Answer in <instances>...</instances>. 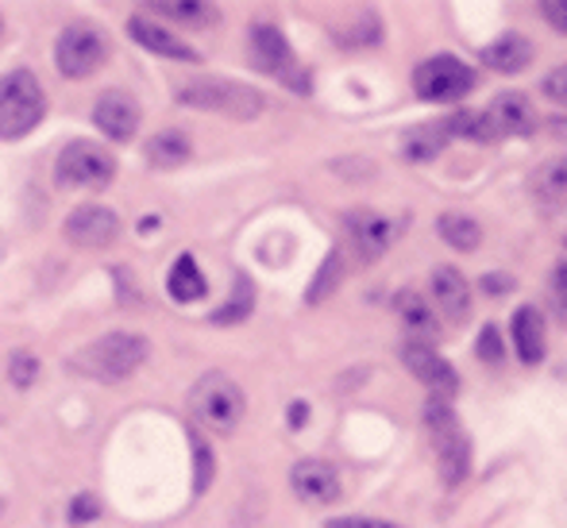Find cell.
<instances>
[{
    "label": "cell",
    "mask_w": 567,
    "mask_h": 528,
    "mask_svg": "<svg viewBox=\"0 0 567 528\" xmlns=\"http://www.w3.org/2000/svg\"><path fill=\"white\" fill-rule=\"evenodd\" d=\"M405 224H410L405 213L386 216V213H374V209H355V213L343 216V231H348L351 247H355V255L363 262L382 259V255L402 239Z\"/></svg>",
    "instance_id": "9"
},
{
    "label": "cell",
    "mask_w": 567,
    "mask_h": 528,
    "mask_svg": "<svg viewBox=\"0 0 567 528\" xmlns=\"http://www.w3.org/2000/svg\"><path fill=\"white\" fill-rule=\"evenodd\" d=\"M340 275H343V267H340V251H329V259L321 262V270H317V278H313V286H309V306H317V301L324 298V293H332L337 290V282H340Z\"/></svg>",
    "instance_id": "29"
},
{
    "label": "cell",
    "mask_w": 567,
    "mask_h": 528,
    "mask_svg": "<svg viewBox=\"0 0 567 528\" xmlns=\"http://www.w3.org/2000/svg\"><path fill=\"white\" fill-rule=\"evenodd\" d=\"M564 247H567V239H564Z\"/></svg>",
    "instance_id": "40"
},
{
    "label": "cell",
    "mask_w": 567,
    "mask_h": 528,
    "mask_svg": "<svg viewBox=\"0 0 567 528\" xmlns=\"http://www.w3.org/2000/svg\"><path fill=\"white\" fill-rule=\"evenodd\" d=\"M324 528H402V525H390L382 517H332V521H324Z\"/></svg>",
    "instance_id": "37"
},
{
    "label": "cell",
    "mask_w": 567,
    "mask_h": 528,
    "mask_svg": "<svg viewBox=\"0 0 567 528\" xmlns=\"http://www.w3.org/2000/svg\"><path fill=\"white\" fill-rule=\"evenodd\" d=\"M189 155H194V147H189V139L182 132H158L155 139L147 143V163L158 166V170H174V166H182Z\"/></svg>",
    "instance_id": "25"
},
{
    "label": "cell",
    "mask_w": 567,
    "mask_h": 528,
    "mask_svg": "<svg viewBox=\"0 0 567 528\" xmlns=\"http://www.w3.org/2000/svg\"><path fill=\"white\" fill-rule=\"evenodd\" d=\"M475 90V70L463 66L452 54H433L425 59L417 70H413V93L421 101H433V105H449V101H460Z\"/></svg>",
    "instance_id": "8"
},
{
    "label": "cell",
    "mask_w": 567,
    "mask_h": 528,
    "mask_svg": "<svg viewBox=\"0 0 567 528\" xmlns=\"http://www.w3.org/2000/svg\"><path fill=\"white\" fill-rule=\"evenodd\" d=\"M540 90H545L548 101H556V105L567 108V62H564V66H556V70H548Z\"/></svg>",
    "instance_id": "34"
},
{
    "label": "cell",
    "mask_w": 567,
    "mask_h": 528,
    "mask_svg": "<svg viewBox=\"0 0 567 528\" xmlns=\"http://www.w3.org/2000/svg\"><path fill=\"white\" fill-rule=\"evenodd\" d=\"M529 189L537 201L564 205L567 201V155H556V158H548L545 166H537L529 178Z\"/></svg>",
    "instance_id": "22"
},
{
    "label": "cell",
    "mask_w": 567,
    "mask_h": 528,
    "mask_svg": "<svg viewBox=\"0 0 567 528\" xmlns=\"http://www.w3.org/2000/svg\"><path fill=\"white\" fill-rule=\"evenodd\" d=\"M189 410H194V417L202 428L228 436V432H236V424L244 421L247 397L228 374L209 371L194 382V390H189Z\"/></svg>",
    "instance_id": "4"
},
{
    "label": "cell",
    "mask_w": 567,
    "mask_h": 528,
    "mask_svg": "<svg viewBox=\"0 0 567 528\" xmlns=\"http://www.w3.org/2000/svg\"><path fill=\"white\" fill-rule=\"evenodd\" d=\"M394 309H398V317H402V328L413 335L410 343H425V348H433V343L441 340V320H436L433 306L421 301L417 293H410V290L398 293Z\"/></svg>",
    "instance_id": "19"
},
{
    "label": "cell",
    "mask_w": 567,
    "mask_h": 528,
    "mask_svg": "<svg viewBox=\"0 0 567 528\" xmlns=\"http://www.w3.org/2000/svg\"><path fill=\"white\" fill-rule=\"evenodd\" d=\"M444 147H449V132H444V124L413 127V132L402 139V155L410 158V163H433Z\"/></svg>",
    "instance_id": "24"
},
{
    "label": "cell",
    "mask_w": 567,
    "mask_h": 528,
    "mask_svg": "<svg viewBox=\"0 0 567 528\" xmlns=\"http://www.w3.org/2000/svg\"><path fill=\"white\" fill-rule=\"evenodd\" d=\"M251 306H255V290H251V282L239 275L236 278V293L228 298V306L217 309L209 320H213V324H239L244 317H251Z\"/></svg>",
    "instance_id": "28"
},
{
    "label": "cell",
    "mask_w": 567,
    "mask_h": 528,
    "mask_svg": "<svg viewBox=\"0 0 567 528\" xmlns=\"http://www.w3.org/2000/svg\"><path fill=\"white\" fill-rule=\"evenodd\" d=\"M140 120H143L140 101H135L132 93H124V90H105L97 97V105H93V124H97L113 143L135 139V132H140Z\"/></svg>",
    "instance_id": "14"
},
{
    "label": "cell",
    "mask_w": 567,
    "mask_h": 528,
    "mask_svg": "<svg viewBox=\"0 0 567 528\" xmlns=\"http://www.w3.org/2000/svg\"><path fill=\"white\" fill-rule=\"evenodd\" d=\"M425 428L433 436L436 447V467H441V483L444 486H460L471 470V439L463 432L460 417H455L452 402L444 397H429L425 402Z\"/></svg>",
    "instance_id": "2"
},
{
    "label": "cell",
    "mask_w": 567,
    "mask_h": 528,
    "mask_svg": "<svg viewBox=\"0 0 567 528\" xmlns=\"http://www.w3.org/2000/svg\"><path fill=\"white\" fill-rule=\"evenodd\" d=\"M548 298H553V313L560 324H567V262L553 267V282H548Z\"/></svg>",
    "instance_id": "32"
},
{
    "label": "cell",
    "mask_w": 567,
    "mask_h": 528,
    "mask_svg": "<svg viewBox=\"0 0 567 528\" xmlns=\"http://www.w3.org/2000/svg\"><path fill=\"white\" fill-rule=\"evenodd\" d=\"M475 351H478V359H483V363H502V355H506V351H502L498 328L486 324V328H483V335H478V343H475Z\"/></svg>",
    "instance_id": "33"
},
{
    "label": "cell",
    "mask_w": 567,
    "mask_h": 528,
    "mask_svg": "<svg viewBox=\"0 0 567 528\" xmlns=\"http://www.w3.org/2000/svg\"><path fill=\"white\" fill-rule=\"evenodd\" d=\"M444 132H449V139H471V143L502 139L498 127L491 124V116H486V112H455V116L444 120Z\"/></svg>",
    "instance_id": "26"
},
{
    "label": "cell",
    "mask_w": 567,
    "mask_h": 528,
    "mask_svg": "<svg viewBox=\"0 0 567 528\" xmlns=\"http://www.w3.org/2000/svg\"><path fill=\"white\" fill-rule=\"evenodd\" d=\"M8 379H12L16 390L35 386V379H39V359L31 355V351H12V359H8Z\"/></svg>",
    "instance_id": "30"
},
{
    "label": "cell",
    "mask_w": 567,
    "mask_h": 528,
    "mask_svg": "<svg viewBox=\"0 0 567 528\" xmlns=\"http://www.w3.org/2000/svg\"><path fill=\"white\" fill-rule=\"evenodd\" d=\"M109 59V39L101 28H93L90 20H74L59 31L54 39V66L70 82H82V77L97 74Z\"/></svg>",
    "instance_id": "6"
},
{
    "label": "cell",
    "mask_w": 567,
    "mask_h": 528,
    "mask_svg": "<svg viewBox=\"0 0 567 528\" xmlns=\"http://www.w3.org/2000/svg\"><path fill=\"white\" fill-rule=\"evenodd\" d=\"M0 31H4V23H0Z\"/></svg>",
    "instance_id": "39"
},
{
    "label": "cell",
    "mask_w": 567,
    "mask_h": 528,
    "mask_svg": "<svg viewBox=\"0 0 567 528\" xmlns=\"http://www.w3.org/2000/svg\"><path fill=\"white\" fill-rule=\"evenodd\" d=\"M174 97H178V105L225 112L231 120H255L262 108H267V101H262L259 90L228 82V77H194V82H182Z\"/></svg>",
    "instance_id": "5"
},
{
    "label": "cell",
    "mask_w": 567,
    "mask_h": 528,
    "mask_svg": "<svg viewBox=\"0 0 567 528\" xmlns=\"http://www.w3.org/2000/svg\"><path fill=\"white\" fill-rule=\"evenodd\" d=\"M436 231H441V239L455 251H475L478 244H483V224L475 220V216L467 213H444L441 220H436Z\"/></svg>",
    "instance_id": "23"
},
{
    "label": "cell",
    "mask_w": 567,
    "mask_h": 528,
    "mask_svg": "<svg viewBox=\"0 0 567 528\" xmlns=\"http://www.w3.org/2000/svg\"><path fill=\"white\" fill-rule=\"evenodd\" d=\"M290 486H293V494H298V501H306V506H313V509L332 506V501H340V494H343L337 467H332V463H324V459L293 463Z\"/></svg>",
    "instance_id": "13"
},
{
    "label": "cell",
    "mask_w": 567,
    "mask_h": 528,
    "mask_svg": "<svg viewBox=\"0 0 567 528\" xmlns=\"http://www.w3.org/2000/svg\"><path fill=\"white\" fill-rule=\"evenodd\" d=\"M47 116V93L31 70L0 77V139H23Z\"/></svg>",
    "instance_id": "3"
},
{
    "label": "cell",
    "mask_w": 567,
    "mask_h": 528,
    "mask_svg": "<svg viewBox=\"0 0 567 528\" xmlns=\"http://www.w3.org/2000/svg\"><path fill=\"white\" fill-rule=\"evenodd\" d=\"M509 332H514V351L522 363L533 366L545 359V317H540V309L522 306L509 320Z\"/></svg>",
    "instance_id": "20"
},
{
    "label": "cell",
    "mask_w": 567,
    "mask_h": 528,
    "mask_svg": "<svg viewBox=\"0 0 567 528\" xmlns=\"http://www.w3.org/2000/svg\"><path fill=\"white\" fill-rule=\"evenodd\" d=\"M306 417H309V405L306 402H293L290 405V428H301V424H306Z\"/></svg>",
    "instance_id": "38"
},
{
    "label": "cell",
    "mask_w": 567,
    "mask_h": 528,
    "mask_svg": "<svg viewBox=\"0 0 567 528\" xmlns=\"http://www.w3.org/2000/svg\"><path fill=\"white\" fill-rule=\"evenodd\" d=\"M93 517H101V501L93 498V494H78V498L70 501V521H74V525H90Z\"/></svg>",
    "instance_id": "35"
},
{
    "label": "cell",
    "mask_w": 567,
    "mask_h": 528,
    "mask_svg": "<svg viewBox=\"0 0 567 528\" xmlns=\"http://www.w3.org/2000/svg\"><path fill=\"white\" fill-rule=\"evenodd\" d=\"M116 178V158L90 139H74L54 158V182L62 189H105Z\"/></svg>",
    "instance_id": "7"
},
{
    "label": "cell",
    "mask_w": 567,
    "mask_h": 528,
    "mask_svg": "<svg viewBox=\"0 0 567 528\" xmlns=\"http://www.w3.org/2000/svg\"><path fill=\"white\" fill-rule=\"evenodd\" d=\"M402 363H405V371H410L413 379L429 390V397H444V402H452V394L460 390V371H455L444 355H436L433 348H425V343H405Z\"/></svg>",
    "instance_id": "11"
},
{
    "label": "cell",
    "mask_w": 567,
    "mask_h": 528,
    "mask_svg": "<svg viewBox=\"0 0 567 528\" xmlns=\"http://www.w3.org/2000/svg\"><path fill=\"white\" fill-rule=\"evenodd\" d=\"M62 236L74 247H85V251H101V247L116 244L120 236V216L105 205H78L74 213L62 224Z\"/></svg>",
    "instance_id": "12"
},
{
    "label": "cell",
    "mask_w": 567,
    "mask_h": 528,
    "mask_svg": "<svg viewBox=\"0 0 567 528\" xmlns=\"http://www.w3.org/2000/svg\"><path fill=\"white\" fill-rule=\"evenodd\" d=\"M433 309L449 324H463L471 317V286L455 267H436L433 270Z\"/></svg>",
    "instance_id": "16"
},
{
    "label": "cell",
    "mask_w": 567,
    "mask_h": 528,
    "mask_svg": "<svg viewBox=\"0 0 567 528\" xmlns=\"http://www.w3.org/2000/svg\"><path fill=\"white\" fill-rule=\"evenodd\" d=\"M166 293H171L174 301H202L205 293H209V282H205L202 267H197L194 255H178L171 267V275H166Z\"/></svg>",
    "instance_id": "21"
},
{
    "label": "cell",
    "mask_w": 567,
    "mask_h": 528,
    "mask_svg": "<svg viewBox=\"0 0 567 528\" xmlns=\"http://www.w3.org/2000/svg\"><path fill=\"white\" fill-rule=\"evenodd\" d=\"M158 15H166V20H182L189 23V28H209V23H217V8L213 4H202V0H189V4H174V0H155Z\"/></svg>",
    "instance_id": "27"
},
{
    "label": "cell",
    "mask_w": 567,
    "mask_h": 528,
    "mask_svg": "<svg viewBox=\"0 0 567 528\" xmlns=\"http://www.w3.org/2000/svg\"><path fill=\"white\" fill-rule=\"evenodd\" d=\"M251 62L259 70H267V74L286 77V82H290V90L309 93L306 77L293 74V51H290V43H286V35L275 28V23L259 20L251 28Z\"/></svg>",
    "instance_id": "10"
},
{
    "label": "cell",
    "mask_w": 567,
    "mask_h": 528,
    "mask_svg": "<svg viewBox=\"0 0 567 528\" xmlns=\"http://www.w3.org/2000/svg\"><path fill=\"white\" fill-rule=\"evenodd\" d=\"M151 343L140 332H105L70 355V371L93 382H124L147 363Z\"/></svg>",
    "instance_id": "1"
},
{
    "label": "cell",
    "mask_w": 567,
    "mask_h": 528,
    "mask_svg": "<svg viewBox=\"0 0 567 528\" xmlns=\"http://www.w3.org/2000/svg\"><path fill=\"white\" fill-rule=\"evenodd\" d=\"M540 15H545L548 28L567 35V0H545V4H540Z\"/></svg>",
    "instance_id": "36"
},
{
    "label": "cell",
    "mask_w": 567,
    "mask_h": 528,
    "mask_svg": "<svg viewBox=\"0 0 567 528\" xmlns=\"http://www.w3.org/2000/svg\"><path fill=\"white\" fill-rule=\"evenodd\" d=\"M486 116L498 127V135H533L540 124L537 108H533V101L525 93H498L491 101V108H486Z\"/></svg>",
    "instance_id": "17"
},
{
    "label": "cell",
    "mask_w": 567,
    "mask_h": 528,
    "mask_svg": "<svg viewBox=\"0 0 567 528\" xmlns=\"http://www.w3.org/2000/svg\"><path fill=\"white\" fill-rule=\"evenodd\" d=\"M478 59H483V66L494 70V74H522L533 62V43L525 35H517V31H506V35H498L494 43H486L483 51H478Z\"/></svg>",
    "instance_id": "18"
},
{
    "label": "cell",
    "mask_w": 567,
    "mask_h": 528,
    "mask_svg": "<svg viewBox=\"0 0 567 528\" xmlns=\"http://www.w3.org/2000/svg\"><path fill=\"white\" fill-rule=\"evenodd\" d=\"M127 35H132L143 51L158 54V59H174V62H197V59H202L194 46L182 43L174 31H166L163 23L147 20V15H132V20H127Z\"/></svg>",
    "instance_id": "15"
},
{
    "label": "cell",
    "mask_w": 567,
    "mask_h": 528,
    "mask_svg": "<svg viewBox=\"0 0 567 528\" xmlns=\"http://www.w3.org/2000/svg\"><path fill=\"white\" fill-rule=\"evenodd\" d=\"M189 447H194V459H197V478H194V490L197 494H205L209 490V483H213V452H209V444L202 439V432H189Z\"/></svg>",
    "instance_id": "31"
}]
</instances>
